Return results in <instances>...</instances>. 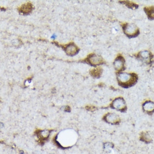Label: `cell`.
Listing matches in <instances>:
<instances>
[{"instance_id":"7","label":"cell","mask_w":154,"mask_h":154,"mask_svg":"<svg viewBox=\"0 0 154 154\" xmlns=\"http://www.w3.org/2000/svg\"><path fill=\"white\" fill-rule=\"evenodd\" d=\"M125 60L122 55H118L114 61V67L118 71H123L125 68Z\"/></svg>"},{"instance_id":"9","label":"cell","mask_w":154,"mask_h":154,"mask_svg":"<svg viewBox=\"0 0 154 154\" xmlns=\"http://www.w3.org/2000/svg\"><path fill=\"white\" fill-rule=\"evenodd\" d=\"M142 109L145 113L152 114L154 112V103L149 100L146 101L143 104Z\"/></svg>"},{"instance_id":"3","label":"cell","mask_w":154,"mask_h":154,"mask_svg":"<svg viewBox=\"0 0 154 154\" xmlns=\"http://www.w3.org/2000/svg\"><path fill=\"white\" fill-rule=\"evenodd\" d=\"M111 108L116 109L117 110L124 112L127 110V106L124 99L122 97H117L111 104Z\"/></svg>"},{"instance_id":"5","label":"cell","mask_w":154,"mask_h":154,"mask_svg":"<svg viewBox=\"0 0 154 154\" xmlns=\"http://www.w3.org/2000/svg\"><path fill=\"white\" fill-rule=\"evenodd\" d=\"M86 62L91 66H96L105 63L103 58L100 55H97L95 54H90L85 60Z\"/></svg>"},{"instance_id":"11","label":"cell","mask_w":154,"mask_h":154,"mask_svg":"<svg viewBox=\"0 0 154 154\" xmlns=\"http://www.w3.org/2000/svg\"><path fill=\"white\" fill-rule=\"evenodd\" d=\"M33 10V5L30 3H26L23 5L20 8V12L23 14H28L32 12Z\"/></svg>"},{"instance_id":"12","label":"cell","mask_w":154,"mask_h":154,"mask_svg":"<svg viewBox=\"0 0 154 154\" xmlns=\"http://www.w3.org/2000/svg\"><path fill=\"white\" fill-rule=\"evenodd\" d=\"M145 12L147 16L148 19L150 20H154V6L145 7L144 8Z\"/></svg>"},{"instance_id":"16","label":"cell","mask_w":154,"mask_h":154,"mask_svg":"<svg viewBox=\"0 0 154 154\" xmlns=\"http://www.w3.org/2000/svg\"><path fill=\"white\" fill-rule=\"evenodd\" d=\"M113 147V144H111V143H109V142L106 143V144H105V145H104L105 150L106 151H108V152L109 151V150H110Z\"/></svg>"},{"instance_id":"8","label":"cell","mask_w":154,"mask_h":154,"mask_svg":"<svg viewBox=\"0 0 154 154\" xmlns=\"http://www.w3.org/2000/svg\"><path fill=\"white\" fill-rule=\"evenodd\" d=\"M104 118L106 122L110 124H117L120 122L119 117L114 113H108L106 114Z\"/></svg>"},{"instance_id":"10","label":"cell","mask_w":154,"mask_h":154,"mask_svg":"<svg viewBox=\"0 0 154 154\" xmlns=\"http://www.w3.org/2000/svg\"><path fill=\"white\" fill-rule=\"evenodd\" d=\"M65 51L68 55L73 56L78 52V49L74 43H71L65 47Z\"/></svg>"},{"instance_id":"14","label":"cell","mask_w":154,"mask_h":154,"mask_svg":"<svg viewBox=\"0 0 154 154\" xmlns=\"http://www.w3.org/2000/svg\"><path fill=\"white\" fill-rule=\"evenodd\" d=\"M50 134V132L48 131L45 130L43 131L38 132L37 136L39 137L40 141H44V140L46 139L48 137L49 135Z\"/></svg>"},{"instance_id":"4","label":"cell","mask_w":154,"mask_h":154,"mask_svg":"<svg viewBox=\"0 0 154 154\" xmlns=\"http://www.w3.org/2000/svg\"><path fill=\"white\" fill-rule=\"evenodd\" d=\"M136 58L147 64H151L152 63L153 55L148 50H143L139 52L137 54Z\"/></svg>"},{"instance_id":"13","label":"cell","mask_w":154,"mask_h":154,"mask_svg":"<svg viewBox=\"0 0 154 154\" xmlns=\"http://www.w3.org/2000/svg\"><path fill=\"white\" fill-rule=\"evenodd\" d=\"M102 72H103L102 68H100V67H99V68H95L91 70L90 75L92 77L98 78L101 76V75L102 74Z\"/></svg>"},{"instance_id":"15","label":"cell","mask_w":154,"mask_h":154,"mask_svg":"<svg viewBox=\"0 0 154 154\" xmlns=\"http://www.w3.org/2000/svg\"><path fill=\"white\" fill-rule=\"evenodd\" d=\"M123 4L127 6V7L132 8V9H136L138 7V5L134 4V2L130 1H122Z\"/></svg>"},{"instance_id":"1","label":"cell","mask_w":154,"mask_h":154,"mask_svg":"<svg viewBox=\"0 0 154 154\" xmlns=\"http://www.w3.org/2000/svg\"><path fill=\"white\" fill-rule=\"evenodd\" d=\"M138 76L134 73H118L117 80L119 85L124 88H129L134 86L138 81Z\"/></svg>"},{"instance_id":"2","label":"cell","mask_w":154,"mask_h":154,"mask_svg":"<svg viewBox=\"0 0 154 154\" xmlns=\"http://www.w3.org/2000/svg\"><path fill=\"white\" fill-rule=\"evenodd\" d=\"M124 33L130 38L137 37L139 34V28L134 24H124L123 25Z\"/></svg>"},{"instance_id":"6","label":"cell","mask_w":154,"mask_h":154,"mask_svg":"<svg viewBox=\"0 0 154 154\" xmlns=\"http://www.w3.org/2000/svg\"><path fill=\"white\" fill-rule=\"evenodd\" d=\"M61 136V143L64 146H68L74 143L75 141V136L73 134L69 132H64V134H62Z\"/></svg>"}]
</instances>
